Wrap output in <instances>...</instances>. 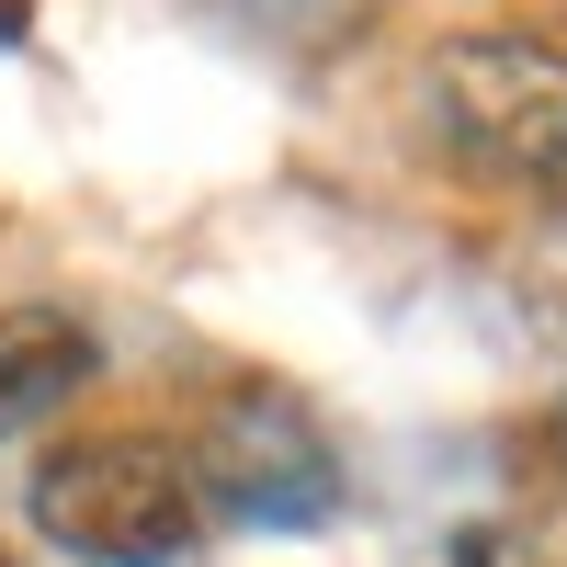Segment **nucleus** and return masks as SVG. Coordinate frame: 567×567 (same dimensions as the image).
<instances>
[{"instance_id": "f257e3e1", "label": "nucleus", "mask_w": 567, "mask_h": 567, "mask_svg": "<svg viewBox=\"0 0 567 567\" xmlns=\"http://www.w3.org/2000/svg\"><path fill=\"white\" fill-rule=\"evenodd\" d=\"M443 148L499 182V194H556L567 205V34L556 23H465L420 69Z\"/></svg>"}, {"instance_id": "7ed1b4c3", "label": "nucleus", "mask_w": 567, "mask_h": 567, "mask_svg": "<svg viewBox=\"0 0 567 567\" xmlns=\"http://www.w3.org/2000/svg\"><path fill=\"white\" fill-rule=\"evenodd\" d=\"M205 523H250V534H318L341 511V454H329L318 409L272 374H227L182 432Z\"/></svg>"}, {"instance_id": "6e6552de", "label": "nucleus", "mask_w": 567, "mask_h": 567, "mask_svg": "<svg viewBox=\"0 0 567 567\" xmlns=\"http://www.w3.org/2000/svg\"><path fill=\"white\" fill-rule=\"evenodd\" d=\"M0 567H23V556H12V545H0Z\"/></svg>"}, {"instance_id": "0eeeda50", "label": "nucleus", "mask_w": 567, "mask_h": 567, "mask_svg": "<svg viewBox=\"0 0 567 567\" xmlns=\"http://www.w3.org/2000/svg\"><path fill=\"white\" fill-rule=\"evenodd\" d=\"M0 34H23V0H0Z\"/></svg>"}, {"instance_id": "f03ea898", "label": "nucleus", "mask_w": 567, "mask_h": 567, "mask_svg": "<svg viewBox=\"0 0 567 567\" xmlns=\"http://www.w3.org/2000/svg\"><path fill=\"white\" fill-rule=\"evenodd\" d=\"M23 523L80 567H182L205 545V499H194L182 443L159 432H69L34 454Z\"/></svg>"}, {"instance_id": "423d86ee", "label": "nucleus", "mask_w": 567, "mask_h": 567, "mask_svg": "<svg viewBox=\"0 0 567 567\" xmlns=\"http://www.w3.org/2000/svg\"><path fill=\"white\" fill-rule=\"evenodd\" d=\"M523 284H534V307H545V318H567V205L534 227V250H523Z\"/></svg>"}, {"instance_id": "39448f33", "label": "nucleus", "mask_w": 567, "mask_h": 567, "mask_svg": "<svg viewBox=\"0 0 567 567\" xmlns=\"http://www.w3.org/2000/svg\"><path fill=\"white\" fill-rule=\"evenodd\" d=\"M454 567H567L534 523H465L454 534Z\"/></svg>"}, {"instance_id": "20e7f679", "label": "nucleus", "mask_w": 567, "mask_h": 567, "mask_svg": "<svg viewBox=\"0 0 567 567\" xmlns=\"http://www.w3.org/2000/svg\"><path fill=\"white\" fill-rule=\"evenodd\" d=\"M91 374H103V341L80 307H0V443L80 409Z\"/></svg>"}]
</instances>
